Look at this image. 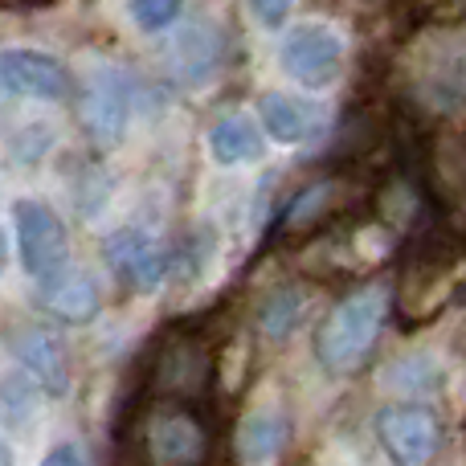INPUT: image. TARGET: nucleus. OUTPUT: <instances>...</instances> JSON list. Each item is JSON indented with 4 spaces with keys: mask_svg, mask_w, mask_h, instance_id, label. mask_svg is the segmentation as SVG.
I'll list each match as a JSON object with an SVG mask.
<instances>
[{
    "mask_svg": "<svg viewBox=\"0 0 466 466\" xmlns=\"http://www.w3.org/2000/svg\"><path fill=\"white\" fill-rule=\"evenodd\" d=\"M389 295L385 287H360L344 295L315 331V360L328 377H352L369 360L380 328H385Z\"/></svg>",
    "mask_w": 466,
    "mask_h": 466,
    "instance_id": "1",
    "label": "nucleus"
},
{
    "mask_svg": "<svg viewBox=\"0 0 466 466\" xmlns=\"http://www.w3.org/2000/svg\"><path fill=\"white\" fill-rule=\"evenodd\" d=\"M344 54L348 46L339 37V29H331L328 21H303L282 37L279 66L303 90H328L344 74Z\"/></svg>",
    "mask_w": 466,
    "mask_h": 466,
    "instance_id": "2",
    "label": "nucleus"
},
{
    "mask_svg": "<svg viewBox=\"0 0 466 466\" xmlns=\"http://www.w3.org/2000/svg\"><path fill=\"white\" fill-rule=\"evenodd\" d=\"M377 438L393 466H430L442 451V421L426 405H389L377 413Z\"/></svg>",
    "mask_w": 466,
    "mask_h": 466,
    "instance_id": "3",
    "label": "nucleus"
},
{
    "mask_svg": "<svg viewBox=\"0 0 466 466\" xmlns=\"http://www.w3.org/2000/svg\"><path fill=\"white\" fill-rule=\"evenodd\" d=\"M13 221H16V249H21V266L33 279L62 270L70 258V233H66L62 218L49 209L46 201L21 197L13 205Z\"/></svg>",
    "mask_w": 466,
    "mask_h": 466,
    "instance_id": "4",
    "label": "nucleus"
},
{
    "mask_svg": "<svg viewBox=\"0 0 466 466\" xmlns=\"http://www.w3.org/2000/svg\"><path fill=\"white\" fill-rule=\"evenodd\" d=\"M78 111H82V127L90 131L95 144H103V147L119 144V139L127 136V123H131L127 70H119V66H98V70L86 78V86H82Z\"/></svg>",
    "mask_w": 466,
    "mask_h": 466,
    "instance_id": "5",
    "label": "nucleus"
},
{
    "mask_svg": "<svg viewBox=\"0 0 466 466\" xmlns=\"http://www.w3.org/2000/svg\"><path fill=\"white\" fill-rule=\"evenodd\" d=\"M0 90L16 98H33V103H62L74 90V74L46 49L13 46L0 49Z\"/></svg>",
    "mask_w": 466,
    "mask_h": 466,
    "instance_id": "6",
    "label": "nucleus"
},
{
    "mask_svg": "<svg viewBox=\"0 0 466 466\" xmlns=\"http://www.w3.org/2000/svg\"><path fill=\"white\" fill-rule=\"evenodd\" d=\"M103 258L115 279H119L123 287H131L136 295H156V290L164 287V279H168V258H164V249L156 246L152 233H144L136 226L106 233Z\"/></svg>",
    "mask_w": 466,
    "mask_h": 466,
    "instance_id": "7",
    "label": "nucleus"
},
{
    "mask_svg": "<svg viewBox=\"0 0 466 466\" xmlns=\"http://www.w3.org/2000/svg\"><path fill=\"white\" fill-rule=\"evenodd\" d=\"M8 352L25 364V372H29L49 397L70 393V360H66L62 344H57L46 328H33V323L13 328L8 331Z\"/></svg>",
    "mask_w": 466,
    "mask_h": 466,
    "instance_id": "8",
    "label": "nucleus"
},
{
    "mask_svg": "<svg viewBox=\"0 0 466 466\" xmlns=\"http://www.w3.org/2000/svg\"><path fill=\"white\" fill-rule=\"evenodd\" d=\"M147 454L156 466H201L205 459V430L193 413L168 410L147 421Z\"/></svg>",
    "mask_w": 466,
    "mask_h": 466,
    "instance_id": "9",
    "label": "nucleus"
},
{
    "mask_svg": "<svg viewBox=\"0 0 466 466\" xmlns=\"http://www.w3.org/2000/svg\"><path fill=\"white\" fill-rule=\"evenodd\" d=\"M323 111L315 103L299 95H287V90H266L258 98V127L282 147H299L319 131Z\"/></svg>",
    "mask_w": 466,
    "mask_h": 466,
    "instance_id": "10",
    "label": "nucleus"
},
{
    "mask_svg": "<svg viewBox=\"0 0 466 466\" xmlns=\"http://www.w3.org/2000/svg\"><path fill=\"white\" fill-rule=\"evenodd\" d=\"M41 282V299H46L49 315H57L62 323H74V328H86V323L98 319V307H103V299H98V287L90 274L82 270H54L46 274Z\"/></svg>",
    "mask_w": 466,
    "mask_h": 466,
    "instance_id": "11",
    "label": "nucleus"
},
{
    "mask_svg": "<svg viewBox=\"0 0 466 466\" xmlns=\"http://www.w3.org/2000/svg\"><path fill=\"white\" fill-rule=\"evenodd\" d=\"M221 62V37L213 25H185L168 46V74L185 86H201Z\"/></svg>",
    "mask_w": 466,
    "mask_h": 466,
    "instance_id": "12",
    "label": "nucleus"
},
{
    "mask_svg": "<svg viewBox=\"0 0 466 466\" xmlns=\"http://www.w3.org/2000/svg\"><path fill=\"white\" fill-rule=\"evenodd\" d=\"M209 156L221 168L258 164L266 156V136L249 115H226V119H218L209 131Z\"/></svg>",
    "mask_w": 466,
    "mask_h": 466,
    "instance_id": "13",
    "label": "nucleus"
},
{
    "mask_svg": "<svg viewBox=\"0 0 466 466\" xmlns=\"http://www.w3.org/2000/svg\"><path fill=\"white\" fill-rule=\"evenodd\" d=\"M287 418H282V410H274V405H262V410H254L246 421H241L238 430V454L246 466H270L274 459L282 454V446H287Z\"/></svg>",
    "mask_w": 466,
    "mask_h": 466,
    "instance_id": "14",
    "label": "nucleus"
},
{
    "mask_svg": "<svg viewBox=\"0 0 466 466\" xmlns=\"http://www.w3.org/2000/svg\"><path fill=\"white\" fill-rule=\"evenodd\" d=\"M385 385L397 389V393L405 397H430L442 389V364L434 360V356H401V360H393L385 369Z\"/></svg>",
    "mask_w": 466,
    "mask_h": 466,
    "instance_id": "15",
    "label": "nucleus"
},
{
    "mask_svg": "<svg viewBox=\"0 0 466 466\" xmlns=\"http://www.w3.org/2000/svg\"><path fill=\"white\" fill-rule=\"evenodd\" d=\"M299 315H303V295H299L295 287H279L262 303V311H258V328L270 339H287L290 331H295Z\"/></svg>",
    "mask_w": 466,
    "mask_h": 466,
    "instance_id": "16",
    "label": "nucleus"
},
{
    "mask_svg": "<svg viewBox=\"0 0 466 466\" xmlns=\"http://www.w3.org/2000/svg\"><path fill=\"white\" fill-rule=\"evenodd\" d=\"M188 0H127V16L139 33H164L180 21Z\"/></svg>",
    "mask_w": 466,
    "mask_h": 466,
    "instance_id": "17",
    "label": "nucleus"
},
{
    "mask_svg": "<svg viewBox=\"0 0 466 466\" xmlns=\"http://www.w3.org/2000/svg\"><path fill=\"white\" fill-rule=\"evenodd\" d=\"M0 418H5L8 426H25V421L33 418V393L21 377L0 380Z\"/></svg>",
    "mask_w": 466,
    "mask_h": 466,
    "instance_id": "18",
    "label": "nucleus"
},
{
    "mask_svg": "<svg viewBox=\"0 0 466 466\" xmlns=\"http://www.w3.org/2000/svg\"><path fill=\"white\" fill-rule=\"evenodd\" d=\"M246 5H249V16H254L262 29H279V25H287L295 0H246Z\"/></svg>",
    "mask_w": 466,
    "mask_h": 466,
    "instance_id": "19",
    "label": "nucleus"
},
{
    "mask_svg": "<svg viewBox=\"0 0 466 466\" xmlns=\"http://www.w3.org/2000/svg\"><path fill=\"white\" fill-rule=\"evenodd\" d=\"M41 466H90V459H86V451H82L78 442H62V446H54V451L41 459Z\"/></svg>",
    "mask_w": 466,
    "mask_h": 466,
    "instance_id": "20",
    "label": "nucleus"
},
{
    "mask_svg": "<svg viewBox=\"0 0 466 466\" xmlns=\"http://www.w3.org/2000/svg\"><path fill=\"white\" fill-rule=\"evenodd\" d=\"M5 266H8V233L0 226V274H5Z\"/></svg>",
    "mask_w": 466,
    "mask_h": 466,
    "instance_id": "21",
    "label": "nucleus"
},
{
    "mask_svg": "<svg viewBox=\"0 0 466 466\" xmlns=\"http://www.w3.org/2000/svg\"><path fill=\"white\" fill-rule=\"evenodd\" d=\"M0 466H13V451L5 446V438H0Z\"/></svg>",
    "mask_w": 466,
    "mask_h": 466,
    "instance_id": "22",
    "label": "nucleus"
}]
</instances>
